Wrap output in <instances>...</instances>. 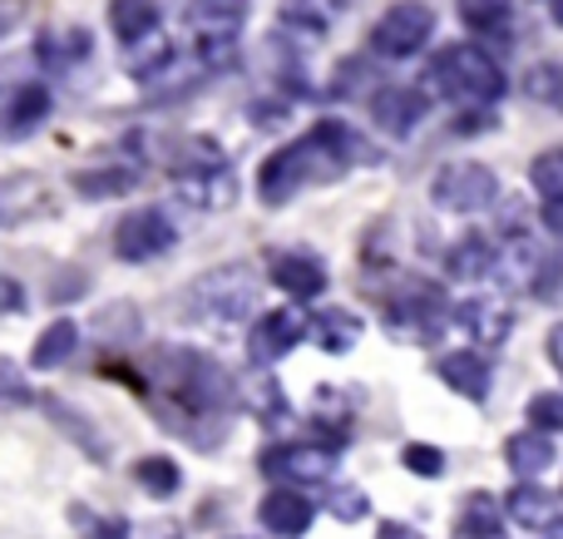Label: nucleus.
Listing matches in <instances>:
<instances>
[{
    "mask_svg": "<svg viewBox=\"0 0 563 539\" xmlns=\"http://www.w3.org/2000/svg\"><path fill=\"white\" fill-rule=\"evenodd\" d=\"M20 20H25V0H0V40H5Z\"/></svg>",
    "mask_w": 563,
    "mask_h": 539,
    "instance_id": "39",
    "label": "nucleus"
},
{
    "mask_svg": "<svg viewBox=\"0 0 563 539\" xmlns=\"http://www.w3.org/2000/svg\"><path fill=\"white\" fill-rule=\"evenodd\" d=\"M178 248V228L164 208H139V213H124L114 228V253L124 263H154V257L174 253Z\"/></svg>",
    "mask_w": 563,
    "mask_h": 539,
    "instance_id": "8",
    "label": "nucleus"
},
{
    "mask_svg": "<svg viewBox=\"0 0 563 539\" xmlns=\"http://www.w3.org/2000/svg\"><path fill=\"white\" fill-rule=\"evenodd\" d=\"M25 312V287L15 277H0V317H15Z\"/></svg>",
    "mask_w": 563,
    "mask_h": 539,
    "instance_id": "38",
    "label": "nucleus"
},
{
    "mask_svg": "<svg viewBox=\"0 0 563 539\" xmlns=\"http://www.w3.org/2000/svg\"><path fill=\"white\" fill-rule=\"evenodd\" d=\"M346 0H282L277 15L287 30H307V35H327L331 25L341 20Z\"/></svg>",
    "mask_w": 563,
    "mask_h": 539,
    "instance_id": "23",
    "label": "nucleus"
},
{
    "mask_svg": "<svg viewBox=\"0 0 563 539\" xmlns=\"http://www.w3.org/2000/svg\"><path fill=\"white\" fill-rule=\"evenodd\" d=\"M430 198H435L440 213H485L489 204L499 198V178L489 164H475V158H465V164H445L435 174V184H430Z\"/></svg>",
    "mask_w": 563,
    "mask_h": 539,
    "instance_id": "6",
    "label": "nucleus"
},
{
    "mask_svg": "<svg viewBox=\"0 0 563 539\" xmlns=\"http://www.w3.org/2000/svg\"><path fill=\"white\" fill-rule=\"evenodd\" d=\"M257 520H263V530L277 535V539H301L311 530V520H317V505H311L301 491H291V485H277V491L263 495Z\"/></svg>",
    "mask_w": 563,
    "mask_h": 539,
    "instance_id": "13",
    "label": "nucleus"
},
{
    "mask_svg": "<svg viewBox=\"0 0 563 539\" xmlns=\"http://www.w3.org/2000/svg\"><path fill=\"white\" fill-rule=\"evenodd\" d=\"M238 6H243V0H238Z\"/></svg>",
    "mask_w": 563,
    "mask_h": 539,
    "instance_id": "46",
    "label": "nucleus"
},
{
    "mask_svg": "<svg viewBox=\"0 0 563 539\" xmlns=\"http://www.w3.org/2000/svg\"><path fill=\"white\" fill-rule=\"evenodd\" d=\"M228 539H238V535H228Z\"/></svg>",
    "mask_w": 563,
    "mask_h": 539,
    "instance_id": "45",
    "label": "nucleus"
},
{
    "mask_svg": "<svg viewBox=\"0 0 563 539\" xmlns=\"http://www.w3.org/2000/svg\"><path fill=\"white\" fill-rule=\"evenodd\" d=\"M109 30L119 35V45H144L148 35H158V10L154 0H109Z\"/></svg>",
    "mask_w": 563,
    "mask_h": 539,
    "instance_id": "21",
    "label": "nucleus"
},
{
    "mask_svg": "<svg viewBox=\"0 0 563 539\" xmlns=\"http://www.w3.org/2000/svg\"><path fill=\"white\" fill-rule=\"evenodd\" d=\"M174 194L184 198L188 208H198V213H223V208L238 204V178L228 164H218V158H203V164H184L174 174Z\"/></svg>",
    "mask_w": 563,
    "mask_h": 539,
    "instance_id": "9",
    "label": "nucleus"
},
{
    "mask_svg": "<svg viewBox=\"0 0 563 539\" xmlns=\"http://www.w3.org/2000/svg\"><path fill=\"white\" fill-rule=\"evenodd\" d=\"M460 20L475 35H505L515 20V0H460Z\"/></svg>",
    "mask_w": 563,
    "mask_h": 539,
    "instance_id": "28",
    "label": "nucleus"
},
{
    "mask_svg": "<svg viewBox=\"0 0 563 539\" xmlns=\"http://www.w3.org/2000/svg\"><path fill=\"white\" fill-rule=\"evenodd\" d=\"M75 520L85 525V539H129V520H124V515H89V510H75Z\"/></svg>",
    "mask_w": 563,
    "mask_h": 539,
    "instance_id": "36",
    "label": "nucleus"
},
{
    "mask_svg": "<svg viewBox=\"0 0 563 539\" xmlns=\"http://www.w3.org/2000/svg\"><path fill=\"white\" fill-rule=\"evenodd\" d=\"M40 406H45V411H49V416H55V421H59V426H65V431H69V436H75V441H79V446H85V455H89V461H95V465H104V461H109V455H114V451H109V441H104V436H99V431H95V426H89V421H85V416H79V411H75V406H65V402H59V396H40Z\"/></svg>",
    "mask_w": 563,
    "mask_h": 539,
    "instance_id": "26",
    "label": "nucleus"
},
{
    "mask_svg": "<svg viewBox=\"0 0 563 539\" xmlns=\"http://www.w3.org/2000/svg\"><path fill=\"white\" fill-rule=\"evenodd\" d=\"M455 539H509L505 510H499L489 495H470L460 520H455Z\"/></svg>",
    "mask_w": 563,
    "mask_h": 539,
    "instance_id": "24",
    "label": "nucleus"
},
{
    "mask_svg": "<svg viewBox=\"0 0 563 539\" xmlns=\"http://www.w3.org/2000/svg\"><path fill=\"white\" fill-rule=\"evenodd\" d=\"M75 346H79L75 322H49L45 332L35 337V346H30V366H35V372H55V366H65L69 356H75Z\"/></svg>",
    "mask_w": 563,
    "mask_h": 539,
    "instance_id": "25",
    "label": "nucleus"
},
{
    "mask_svg": "<svg viewBox=\"0 0 563 539\" xmlns=\"http://www.w3.org/2000/svg\"><path fill=\"white\" fill-rule=\"evenodd\" d=\"M445 273L455 283H485L489 273H499V253L485 233H465L445 248Z\"/></svg>",
    "mask_w": 563,
    "mask_h": 539,
    "instance_id": "18",
    "label": "nucleus"
},
{
    "mask_svg": "<svg viewBox=\"0 0 563 539\" xmlns=\"http://www.w3.org/2000/svg\"><path fill=\"white\" fill-rule=\"evenodd\" d=\"M426 114H430L426 89L386 85V89H376V99H371V119H376V129L390 134V139H410Z\"/></svg>",
    "mask_w": 563,
    "mask_h": 539,
    "instance_id": "12",
    "label": "nucleus"
},
{
    "mask_svg": "<svg viewBox=\"0 0 563 539\" xmlns=\"http://www.w3.org/2000/svg\"><path fill=\"white\" fill-rule=\"evenodd\" d=\"M267 277L277 283V293H287L291 302H317L327 293V267L317 253H277Z\"/></svg>",
    "mask_w": 563,
    "mask_h": 539,
    "instance_id": "14",
    "label": "nucleus"
},
{
    "mask_svg": "<svg viewBox=\"0 0 563 539\" xmlns=\"http://www.w3.org/2000/svg\"><path fill=\"white\" fill-rule=\"evenodd\" d=\"M148 386L158 396V411H184V426L178 436H194L198 441V416H223L228 411V372L213 362V356L194 352V346H164L148 366Z\"/></svg>",
    "mask_w": 563,
    "mask_h": 539,
    "instance_id": "2",
    "label": "nucleus"
},
{
    "mask_svg": "<svg viewBox=\"0 0 563 539\" xmlns=\"http://www.w3.org/2000/svg\"><path fill=\"white\" fill-rule=\"evenodd\" d=\"M134 481L144 485L154 501H168V495L184 491V471H178V461H168V455H144V461L134 465Z\"/></svg>",
    "mask_w": 563,
    "mask_h": 539,
    "instance_id": "29",
    "label": "nucleus"
},
{
    "mask_svg": "<svg viewBox=\"0 0 563 539\" xmlns=\"http://www.w3.org/2000/svg\"><path fill=\"white\" fill-rule=\"evenodd\" d=\"M505 461L519 481H534V475H544L554 465V441L544 431H519L505 441Z\"/></svg>",
    "mask_w": 563,
    "mask_h": 539,
    "instance_id": "22",
    "label": "nucleus"
},
{
    "mask_svg": "<svg viewBox=\"0 0 563 539\" xmlns=\"http://www.w3.org/2000/svg\"><path fill=\"white\" fill-rule=\"evenodd\" d=\"M327 510H331V520L356 525V520H366V515H371V501H366V491H356V485H331V491H327Z\"/></svg>",
    "mask_w": 563,
    "mask_h": 539,
    "instance_id": "33",
    "label": "nucleus"
},
{
    "mask_svg": "<svg viewBox=\"0 0 563 539\" xmlns=\"http://www.w3.org/2000/svg\"><path fill=\"white\" fill-rule=\"evenodd\" d=\"M89 55V30H65V35H45L40 40V59H45L49 69H69L79 65V59Z\"/></svg>",
    "mask_w": 563,
    "mask_h": 539,
    "instance_id": "31",
    "label": "nucleus"
},
{
    "mask_svg": "<svg viewBox=\"0 0 563 539\" xmlns=\"http://www.w3.org/2000/svg\"><path fill=\"white\" fill-rule=\"evenodd\" d=\"M549 539H563V520L554 525V530H549Z\"/></svg>",
    "mask_w": 563,
    "mask_h": 539,
    "instance_id": "44",
    "label": "nucleus"
},
{
    "mask_svg": "<svg viewBox=\"0 0 563 539\" xmlns=\"http://www.w3.org/2000/svg\"><path fill=\"white\" fill-rule=\"evenodd\" d=\"M525 95L544 109H559L563 114V65L544 59V65H529L525 69Z\"/></svg>",
    "mask_w": 563,
    "mask_h": 539,
    "instance_id": "30",
    "label": "nucleus"
},
{
    "mask_svg": "<svg viewBox=\"0 0 563 539\" xmlns=\"http://www.w3.org/2000/svg\"><path fill=\"white\" fill-rule=\"evenodd\" d=\"M455 322H460V332L479 346H499L515 332V312H509L505 302H495V297H470V302H460Z\"/></svg>",
    "mask_w": 563,
    "mask_h": 539,
    "instance_id": "15",
    "label": "nucleus"
},
{
    "mask_svg": "<svg viewBox=\"0 0 563 539\" xmlns=\"http://www.w3.org/2000/svg\"><path fill=\"white\" fill-rule=\"evenodd\" d=\"M400 461H406V471H416V475H445V455L426 441H410L406 451H400Z\"/></svg>",
    "mask_w": 563,
    "mask_h": 539,
    "instance_id": "37",
    "label": "nucleus"
},
{
    "mask_svg": "<svg viewBox=\"0 0 563 539\" xmlns=\"http://www.w3.org/2000/svg\"><path fill=\"white\" fill-rule=\"evenodd\" d=\"M371 158H376V148H371L356 129L341 124V119H321V124H311L301 139L282 144L277 154L267 158L263 174H257V194H263V204L282 208L307 184L341 178V174H351V164H371Z\"/></svg>",
    "mask_w": 563,
    "mask_h": 539,
    "instance_id": "1",
    "label": "nucleus"
},
{
    "mask_svg": "<svg viewBox=\"0 0 563 539\" xmlns=\"http://www.w3.org/2000/svg\"><path fill=\"white\" fill-rule=\"evenodd\" d=\"M307 337V317L297 312V307H277V312H263L253 322V332H247V362L257 366V372H267V366H277L282 356L291 352V346Z\"/></svg>",
    "mask_w": 563,
    "mask_h": 539,
    "instance_id": "11",
    "label": "nucleus"
},
{
    "mask_svg": "<svg viewBox=\"0 0 563 539\" xmlns=\"http://www.w3.org/2000/svg\"><path fill=\"white\" fill-rule=\"evenodd\" d=\"M49 119V89L45 85H20L10 105L0 109V139H25Z\"/></svg>",
    "mask_w": 563,
    "mask_h": 539,
    "instance_id": "19",
    "label": "nucleus"
},
{
    "mask_svg": "<svg viewBox=\"0 0 563 539\" xmlns=\"http://www.w3.org/2000/svg\"><path fill=\"white\" fill-rule=\"evenodd\" d=\"M376 539H426V535H416L410 525H380V535Z\"/></svg>",
    "mask_w": 563,
    "mask_h": 539,
    "instance_id": "42",
    "label": "nucleus"
},
{
    "mask_svg": "<svg viewBox=\"0 0 563 539\" xmlns=\"http://www.w3.org/2000/svg\"><path fill=\"white\" fill-rule=\"evenodd\" d=\"M307 337L331 356H346L351 346L361 342V317L346 312V307H321L317 317L307 322Z\"/></svg>",
    "mask_w": 563,
    "mask_h": 539,
    "instance_id": "20",
    "label": "nucleus"
},
{
    "mask_svg": "<svg viewBox=\"0 0 563 539\" xmlns=\"http://www.w3.org/2000/svg\"><path fill=\"white\" fill-rule=\"evenodd\" d=\"M430 85L465 109H495L505 99V69L479 45H445L430 65Z\"/></svg>",
    "mask_w": 563,
    "mask_h": 539,
    "instance_id": "4",
    "label": "nucleus"
},
{
    "mask_svg": "<svg viewBox=\"0 0 563 539\" xmlns=\"http://www.w3.org/2000/svg\"><path fill=\"white\" fill-rule=\"evenodd\" d=\"M336 471V451L321 441H301V446H273L263 451V475H273L277 485H321Z\"/></svg>",
    "mask_w": 563,
    "mask_h": 539,
    "instance_id": "10",
    "label": "nucleus"
},
{
    "mask_svg": "<svg viewBox=\"0 0 563 539\" xmlns=\"http://www.w3.org/2000/svg\"><path fill=\"white\" fill-rule=\"evenodd\" d=\"M75 188L85 198H119L129 188H139V168L129 164H109V168H79L75 174Z\"/></svg>",
    "mask_w": 563,
    "mask_h": 539,
    "instance_id": "27",
    "label": "nucleus"
},
{
    "mask_svg": "<svg viewBox=\"0 0 563 539\" xmlns=\"http://www.w3.org/2000/svg\"><path fill=\"white\" fill-rule=\"evenodd\" d=\"M257 302H263V273L247 263H228L188 287L184 312L203 327H238L247 317L257 322Z\"/></svg>",
    "mask_w": 563,
    "mask_h": 539,
    "instance_id": "3",
    "label": "nucleus"
},
{
    "mask_svg": "<svg viewBox=\"0 0 563 539\" xmlns=\"http://www.w3.org/2000/svg\"><path fill=\"white\" fill-rule=\"evenodd\" d=\"M549 6H554V20H559V25H563V0H549Z\"/></svg>",
    "mask_w": 563,
    "mask_h": 539,
    "instance_id": "43",
    "label": "nucleus"
},
{
    "mask_svg": "<svg viewBox=\"0 0 563 539\" xmlns=\"http://www.w3.org/2000/svg\"><path fill=\"white\" fill-rule=\"evenodd\" d=\"M440 382L450 386V392H460L465 402H485L489 386H495V372H489V362L479 352H445L435 362Z\"/></svg>",
    "mask_w": 563,
    "mask_h": 539,
    "instance_id": "17",
    "label": "nucleus"
},
{
    "mask_svg": "<svg viewBox=\"0 0 563 539\" xmlns=\"http://www.w3.org/2000/svg\"><path fill=\"white\" fill-rule=\"evenodd\" d=\"M539 223H544L554 238H563V198H549V204L539 208Z\"/></svg>",
    "mask_w": 563,
    "mask_h": 539,
    "instance_id": "40",
    "label": "nucleus"
},
{
    "mask_svg": "<svg viewBox=\"0 0 563 539\" xmlns=\"http://www.w3.org/2000/svg\"><path fill=\"white\" fill-rule=\"evenodd\" d=\"M544 346H549V362H554V372L563 376V322L549 327V342H544Z\"/></svg>",
    "mask_w": 563,
    "mask_h": 539,
    "instance_id": "41",
    "label": "nucleus"
},
{
    "mask_svg": "<svg viewBox=\"0 0 563 539\" xmlns=\"http://www.w3.org/2000/svg\"><path fill=\"white\" fill-rule=\"evenodd\" d=\"M505 515L519 525V530L549 535V530H554V525L563 520V501H559V495H549L544 485L519 481L515 491H509V501H505Z\"/></svg>",
    "mask_w": 563,
    "mask_h": 539,
    "instance_id": "16",
    "label": "nucleus"
},
{
    "mask_svg": "<svg viewBox=\"0 0 563 539\" xmlns=\"http://www.w3.org/2000/svg\"><path fill=\"white\" fill-rule=\"evenodd\" d=\"M529 184H534V194L544 198H563V148H544V154L529 164Z\"/></svg>",
    "mask_w": 563,
    "mask_h": 539,
    "instance_id": "32",
    "label": "nucleus"
},
{
    "mask_svg": "<svg viewBox=\"0 0 563 539\" xmlns=\"http://www.w3.org/2000/svg\"><path fill=\"white\" fill-rule=\"evenodd\" d=\"M529 426L544 436H559L563 431V392H539L529 402Z\"/></svg>",
    "mask_w": 563,
    "mask_h": 539,
    "instance_id": "35",
    "label": "nucleus"
},
{
    "mask_svg": "<svg viewBox=\"0 0 563 539\" xmlns=\"http://www.w3.org/2000/svg\"><path fill=\"white\" fill-rule=\"evenodd\" d=\"M30 402H40V396L30 392L25 372H20L10 356H0V411H10V406H30Z\"/></svg>",
    "mask_w": 563,
    "mask_h": 539,
    "instance_id": "34",
    "label": "nucleus"
},
{
    "mask_svg": "<svg viewBox=\"0 0 563 539\" xmlns=\"http://www.w3.org/2000/svg\"><path fill=\"white\" fill-rule=\"evenodd\" d=\"M435 35V10L426 0H396L371 30V55L376 59H410Z\"/></svg>",
    "mask_w": 563,
    "mask_h": 539,
    "instance_id": "7",
    "label": "nucleus"
},
{
    "mask_svg": "<svg viewBox=\"0 0 563 539\" xmlns=\"http://www.w3.org/2000/svg\"><path fill=\"white\" fill-rule=\"evenodd\" d=\"M380 317H386V327L400 337V342L430 346L440 332H445V297H440L435 283H410L390 297Z\"/></svg>",
    "mask_w": 563,
    "mask_h": 539,
    "instance_id": "5",
    "label": "nucleus"
}]
</instances>
